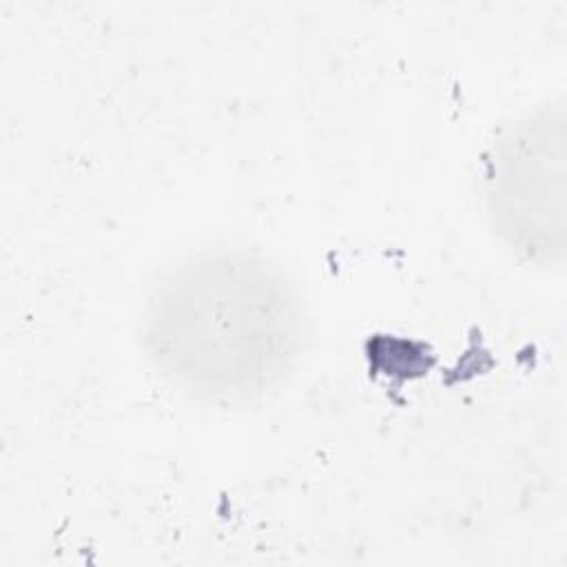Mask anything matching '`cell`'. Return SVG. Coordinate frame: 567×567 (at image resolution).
I'll return each instance as SVG.
<instances>
[{
    "label": "cell",
    "instance_id": "cell-1",
    "mask_svg": "<svg viewBox=\"0 0 567 567\" xmlns=\"http://www.w3.org/2000/svg\"><path fill=\"white\" fill-rule=\"evenodd\" d=\"M303 337L295 284L264 255L208 250L179 264L151 295V359L184 392L244 405L281 381Z\"/></svg>",
    "mask_w": 567,
    "mask_h": 567
}]
</instances>
